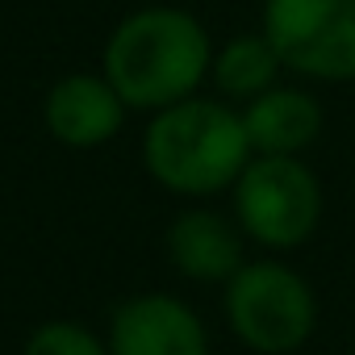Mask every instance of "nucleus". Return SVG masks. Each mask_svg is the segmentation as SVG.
Returning a JSON list of instances; mask_svg holds the SVG:
<instances>
[{"label": "nucleus", "mask_w": 355, "mask_h": 355, "mask_svg": "<svg viewBox=\"0 0 355 355\" xmlns=\"http://www.w3.org/2000/svg\"><path fill=\"white\" fill-rule=\"evenodd\" d=\"M280 71H284V63H280L276 46L268 42L263 30H255V34H234L222 51H214L209 80H214V88L226 101L247 105L259 92L276 88L280 84Z\"/></svg>", "instance_id": "10"}, {"label": "nucleus", "mask_w": 355, "mask_h": 355, "mask_svg": "<svg viewBox=\"0 0 355 355\" xmlns=\"http://www.w3.org/2000/svg\"><path fill=\"white\" fill-rule=\"evenodd\" d=\"M243 234L268 251H297L322 222V184L301 155H251L230 189Z\"/></svg>", "instance_id": "4"}, {"label": "nucleus", "mask_w": 355, "mask_h": 355, "mask_svg": "<svg viewBox=\"0 0 355 355\" xmlns=\"http://www.w3.org/2000/svg\"><path fill=\"white\" fill-rule=\"evenodd\" d=\"M109 355H209V330L171 293L125 297L109 318Z\"/></svg>", "instance_id": "6"}, {"label": "nucleus", "mask_w": 355, "mask_h": 355, "mask_svg": "<svg viewBox=\"0 0 355 355\" xmlns=\"http://www.w3.org/2000/svg\"><path fill=\"white\" fill-rule=\"evenodd\" d=\"M251 155L243 113L214 96H189L150 113L142 134L146 175L175 197H214L234 189Z\"/></svg>", "instance_id": "2"}, {"label": "nucleus", "mask_w": 355, "mask_h": 355, "mask_svg": "<svg viewBox=\"0 0 355 355\" xmlns=\"http://www.w3.org/2000/svg\"><path fill=\"white\" fill-rule=\"evenodd\" d=\"M243 226L239 218H226L218 209L193 205L180 209L167 226V259L184 280L197 284H226L243 263Z\"/></svg>", "instance_id": "8"}, {"label": "nucleus", "mask_w": 355, "mask_h": 355, "mask_svg": "<svg viewBox=\"0 0 355 355\" xmlns=\"http://www.w3.org/2000/svg\"><path fill=\"white\" fill-rule=\"evenodd\" d=\"M239 113L255 155H305L322 134V105L305 88L276 84L247 101Z\"/></svg>", "instance_id": "9"}, {"label": "nucleus", "mask_w": 355, "mask_h": 355, "mask_svg": "<svg viewBox=\"0 0 355 355\" xmlns=\"http://www.w3.org/2000/svg\"><path fill=\"white\" fill-rule=\"evenodd\" d=\"M125 101L121 92L109 84V76H92V71H71L63 76L46 101H42V121L51 130L55 142L71 146V150H96L109 138H117L121 121H125Z\"/></svg>", "instance_id": "7"}, {"label": "nucleus", "mask_w": 355, "mask_h": 355, "mask_svg": "<svg viewBox=\"0 0 355 355\" xmlns=\"http://www.w3.org/2000/svg\"><path fill=\"white\" fill-rule=\"evenodd\" d=\"M21 355H109V343L80 322H42L26 338Z\"/></svg>", "instance_id": "11"}, {"label": "nucleus", "mask_w": 355, "mask_h": 355, "mask_svg": "<svg viewBox=\"0 0 355 355\" xmlns=\"http://www.w3.org/2000/svg\"><path fill=\"white\" fill-rule=\"evenodd\" d=\"M209 30L175 5H146L121 17L101 55V71L138 113H159L197 96V88L209 80Z\"/></svg>", "instance_id": "1"}, {"label": "nucleus", "mask_w": 355, "mask_h": 355, "mask_svg": "<svg viewBox=\"0 0 355 355\" xmlns=\"http://www.w3.org/2000/svg\"><path fill=\"white\" fill-rule=\"evenodd\" d=\"M259 30L284 71L318 84H355V0H263Z\"/></svg>", "instance_id": "5"}, {"label": "nucleus", "mask_w": 355, "mask_h": 355, "mask_svg": "<svg viewBox=\"0 0 355 355\" xmlns=\"http://www.w3.org/2000/svg\"><path fill=\"white\" fill-rule=\"evenodd\" d=\"M222 288L226 326L255 355H293L318 330L313 284L280 259H251Z\"/></svg>", "instance_id": "3"}]
</instances>
